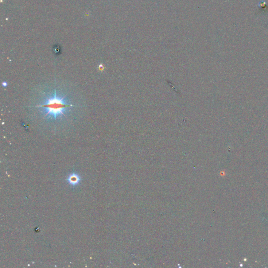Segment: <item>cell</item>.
<instances>
[{"label":"cell","instance_id":"cell-1","mask_svg":"<svg viewBox=\"0 0 268 268\" xmlns=\"http://www.w3.org/2000/svg\"><path fill=\"white\" fill-rule=\"evenodd\" d=\"M73 105L68 103L67 99L63 96H58L56 91L52 95L47 96L42 104L37 107L42 108V112L46 118L56 120L63 116L69 108Z\"/></svg>","mask_w":268,"mask_h":268},{"label":"cell","instance_id":"cell-3","mask_svg":"<svg viewBox=\"0 0 268 268\" xmlns=\"http://www.w3.org/2000/svg\"><path fill=\"white\" fill-rule=\"evenodd\" d=\"M2 84H3V86H4V87H6V86H7V83L6 82H4Z\"/></svg>","mask_w":268,"mask_h":268},{"label":"cell","instance_id":"cell-2","mask_svg":"<svg viewBox=\"0 0 268 268\" xmlns=\"http://www.w3.org/2000/svg\"><path fill=\"white\" fill-rule=\"evenodd\" d=\"M68 182L72 186H76L80 181V177L78 174L73 173L70 174L67 179Z\"/></svg>","mask_w":268,"mask_h":268}]
</instances>
